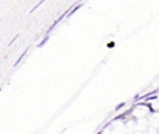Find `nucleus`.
Listing matches in <instances>:
<instances>
[{
  "label": "nucleus",
  "instance_id": "f257e3e1",
  "mask_svg": "<svg viewBox=\"0 0 159 134\" xmlns=\"http://www.w3.org/2000/svg\"><path fill=\"white\" fill-rule=\"evenodd\" d=\"M123 106H124V103H119V104H118V106L116 107V111H118V109H119V108H122Z\"/></svg>",
  "mask_w": 159,
  "mask_h": 134
},
{
  "label": "nucleus",
  "instance_id": "f03ea898",
  "mask_svg": "<svg viewBox=\"0 0 159 134\" xmlns=\"http://www.w3.org/2000/svg\"><path fill=\"white\" fill-rule=\"evenodd\" d=\"M47 38H48V37H46V38H45V40H44V41L41 42V44H40V45H39V46H40V47H41V46H42L44 44H46V41H47Z\"/></svg>",
  "mask_w": 159,
  "mask_h": 134
},
{
  "label": "nucleus",
  "instance_id": "7ed1b4c3",
  "mask_svg": "<svg viewBox=\"0 0 159 134\" xmlns=\"http://www.w3.org/2000/svg\"><path fill=\"white\" fill-rule=\"evenodd\" d=\"M148 99H157V96H153V97H148Z\"/></svg>",
  "mask_w": 159,
  "mask_h": 134
},
{
  "label": "nucleus",
  "instance_id": "20e7f679",
  "mask_svg": "<svg viewBox=\"0 0 159 134\" xmlns=\"http://www.w3.org/2000/svg\"><path fill=\"white\" fill-rule=\"evenodd\" d=\"M113 45H114L113 42H111V44H108V47H113Z\"/></svg>",
  "mask_w": 159,
  "mask_h": 134
}]
</instances>
